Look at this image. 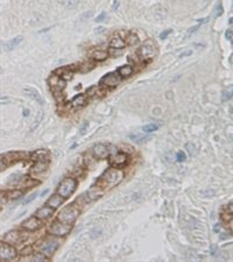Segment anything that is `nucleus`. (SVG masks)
<instances>
[{"label": "nucleus", "instance_id": "obj_1", "mask_svg": "<svg viewBox=\"0 0 233 262\" xmlns=\"http://www.w3.org/2000/svg\"><path fill=\"white\" fill-rule=\"evenodd\" d=\"M122 178H124V172L120 169H116L114 167L112 169L106 170L98 179L97 185H95V187L100 192H104L105 190H108V189L116 187V184H119L122 181Z\"/></svg>", "mask_w": 233, "mask_h": 262}, {"label": "nucleus", "instance_id": "obj_2", "mask_svg": "<svg viewBox=\"0 0 233 262\" xmlns=\"http://www.w3.org/2000/svg\"><path fill=\"white\" fill-rule=\"evenodd\" d=\"M77 188V181L74 177H66L60 183L57 193H60L64 199L69 198Z\"/></svg>", "mask_w": 233, "mask_h": 262}, {"label": "nucleus", "instance_id": "obj_3", "mask_svg": "<svg viewBox=\"0 0 233 262\" xmlns=\"http://www.w3.org/2000/svg\"><path fill=\"white\" fill-rule=\"evenodd\" d=\"M78 216H79V210L74 205H69V206L64 208L58 213L57 220H60L62 222H66V224H72L75 220L77 219Z\"/></svg>", "mask_w": 233, "mask_h": 262}, {"label": "nucleus", "instance_id": "obj_4", "mask_svg": "<svg viewBox=\"0 0 233 262\" xmlns=\"http://www.w3.org/2000/svg\"><path fill=\"white\" fill-rule=\"evenodd\" d=\"M35 247H36L37 252L42 253L47 256H50L58 248V241L55 240V239H46V240L39 241Z\"/></svg>", "mask_w": 233, "mask_h": 262}, {"label": "nucleus", "instance_id": "obj_5", "mask_svg": "<svg viewBox=\"0 0 233 262\" xmlns=\"http://www.w3.org/2000/svg\"><path fill=\"white\" fill-rule=\"evenodd\" d=\"M71 231V224L62 222L60 220H55L49 227V233L55 237H64Z\"/></svg>", "mask_w": 233, "mask_h": 262}, {"label": "nucleus", "instance_id": "obj_6", "mask_svg": "<svg viewBox=\"0 0 233 262\" xmlns=\"http://www.w3.org/2000/svg\"><path fill=\"white\" fill-rule=\"evenodd\" d=\"M138 56L142 61H145V62L152 61L154 58V56H155V48H154V46L150 42L142 44L138 49Z\"/></svg>", "mask_w": 233, "mask_h": 262}, {"label": "nucleus", "instance_id": "obj_7", "mask_svg": "<svg viewBox=\"0 0 233 262\" xmlns=\"http://www.w3.org/2000/svg\"><path fill=\"white\" fill-rule=\"evenodd\" d=\"M16 258V251L15 248L8 245L6 241L0 243V259L2 261H10Z\"/></svg>", "mask_w": 233, "mask_h": 262}, {"label": "nucleus", "instance_id": "obj_8", "mask_svg": "<svg viewBox=\"0 0 233 262\" xmlns=\"http://www.w3.org/2000/svg\"><path fill=\"white\" fill-rule=\"evenodd\" d=\"M49 85H50V89H52L53 93H55V92H62L65 89V86H66L65 81L61 76H58L56 73L52 75V77L49 78Z\"/></svg>", "mask_w": 233, "mask_h": 262}, {"label": "nucleus", "instance_id": "obj_9", "mask_svg": "<svg viewBox=\"0 0 233 262\" xmlns=\"http://www.w3.org/2000/svg\"><path fill=\"white\" fill-rule=\"evenodd\" d=\"M120 83V77L116 76V73L110 72L105 75L102 79H100V86L106 87V89H112V87H116L118 84Z\"/></svg>", "mask_w": 233, "mask_h": 262}, {"label": "nucleus", "instance_id": "obj_10", "mask_svg": "<svg viewBox=\"0 0 233 262\" xmlns=\"http://www.w3.org/2000/svg\"><path fill=\"white\" fill-rule=\"evenodd\" d=\"M41 219H39L36 216L35 217H31L27 220H25L22 222V227L26 231H29V232H34V231L39 230L41 227Z\"/></svg>", "mask_w": 233, "mask_h": 262}, {"label": "nucleus", "instance_id": "obj_11", "mask_svg": "<svg viewBox=\"0 0 233 262\" xmlns=\"http://www.w3.org/2000/svg\"><path fill=\"white\" fill-rule=\"evenodd\" d=\"M127 158L128 157L126 154H124V153H116V154L111 156V158H110V164H111L112 167L120 168L126 164Z\"/></svg>", "mask_w": 233, "mask_h": 262}, {"label": "nucleus", "instance_id": "obj_12", "mask_svg": "<svg viewBox=\"0 0 233 262\" xmlns=\"http://www.w3.org/2000/svg\"><path fill=\"white\" fill-rule=\"evenodd\" d=\"M23 239H26V235H23L21 232L18 231H11L4 237V241L10 243H20Z\"/></svg>", "mask_w": 233, "mask_h": 262}, {"label": "nucleus", "instance_id": "obj_13", "mask_svg": "<svg viewBox=\"0 0 233 262\" xmlns=\"http://www.w3.org/2000/svg\"><path fill=\"white\" fill-rule=\"evenodd\" d=\"M92 154L96 158H106L110 155V149L103 143H98L92 148Z\"/></svg>", "mask_w": 233, "mask_h": 262}, {"label": "nucleus", "instance_id": "obj_14", "mask_svg": "<svg viewBox=\"0 0 233 262\" xmlns=\"http://www.w3.org/2000/svg\"><path fill=\"white\" fill-rule=\"evenodd\" d=\"M48 166H49V157L40 158V160L35 161V164L32 168V174H41L47 170Z\"/></svg>", "mask_w": 233, "mask_h": 262}, {"label": "nucleus", "instance_id": "obj_15", "mask_svg": "<svg viewBox=\"0 0 233 262\" xmlns=\"http://www.w3.org/2000/svg\"><path fill=\"white\" fill-rule=\"evenodd\" d=\"M53 213H54V209L48 205V206H43V208L37 210V211L35 212V216H36L39 219L47 220L53 216Z\"/></svg>", "mask_w": 233, "mask_h": 262}, {"label": "nucleus", "instance_id": "obj_16", "mask_svg": "<svg viewBox=\"0 0 233 262\" xmlns=\"http://www.w3.org/2000/svg\"><path fill=\"white\" fill-rule=\"evenodd\" d=\"M23 93H26L29 98H32L34 102H36L37 104L42 105L44 103L41 94L39 93L35 89H33V87H23Z\"/></svg>", "mask_w": 233, "mask_h": 262}, {"label": "nucleus", "instance_id": "obj_17", "mask_svg": "<svg viewBox=\"0 0 233 262\" xmlns=\"http://www.w3.org/2000/svg\"><path fill=\"white\" fill-rule=\"evenodd\" d=\"M110 47H111L112 49H122V48L126 47V41H125V39H122L121 36L114 35V36L111 39V41H110Z\"/></svg>", "mask_w": 233, "mask_h": 262}, {"label": "nucleus", "instance_id": "obj_18", "mask_svg": "<svg viewBox=\"0 0 233 262\" xmlns=\"http://www.w3.org/2000/svg\"><path fill=\"white\" fill-rule=\"evenodd\" d=\"M63 197L60 195V193H55L50 198L48 199V202H47V205H49L50 208H53L54 210L57 209V208H60L62 204H63Z\"/></svg>", "mask_w": 233, "mask_h": 262}, {"label": "nucleus", "instance_id": "obj_19", "mask_svg": "<svg viewBox=\"0 0 233 262\" xmlns=\"http://www.w3.org/2000/svg\"><path fill=\"white\" fill-rule=\"evenodd\" d=\"M86 100H87V96L86 94H77L72 99L71 102V106L78 110V108H82L85 104H86Z\"/></svg>", "mask_w": 233, "mask_h": 262}, {"label": "nucleus", "instance_id": "obj_20", "mask_svg": "<svg viewBox=\"0 0 233 262\" xmlns=\"http://www.w3.org/2000/svg\"><path fill=\"white\" fill-rule=\"evenodd\" d=\"M74 66H65V68H61V69H58V70H56L55 73L56 75H58V76H61L62 78H63L64 81H68V79H71L72 78V75H74Z\"/></svg>", "mask_w": 233, "mask_h": 262}, {"label": "nucleus", "instance_id": "obj_21", "mask_svg": "<svg viewBox=\"0 0 233 262\" xmlns=\"http://www.w3.org/2000/svg\"><path fill=\"white\" fill-rule=\"evenodd\" d=\"M21 41H22L21 35H19V36L12 39V40H10V41L6 42V43L4 44V50H5V52H11V50H13L15 47H18V46L21 43Z\"/></svg>", "mask_w": 233, "mask_h": 262}, {"label": "nucleus", "instance_id": "obj_22", "mask_svg": "<svg viewBox=\"0 0 233 262\" xmlns=\"http://www.w3.org/2000/svg\"><path fill=\"white\" fill-rule=\"evenodd\" d=\"M133 68H132V65H122V66H120L119 69H118V75L120 76V77H129L131 75H133Z\"/></svg>", "mask_w": 233, "mask_h": 262}, {"label": "nucleus", "instance_id": "obj_23", "mask_svg": "<svg viewBox=\"0 0 233 262\" xmlns=\"http://www.w3.org/2000/svg\"><path fill=\"white\" fill-rule=\"evenodd\" d=\"M107 56H108V52H105V50H97V52L92 54L91 57L95 60L96 62H103L107 58Z\"/></svg>", "mask_w": 233, "mask_h": 262}, {"label": "nucleus", "instance_id": "obj_24", "mask_svg": "<svg viewBox=\"0 0 233 262\" xmlns=\"http://www.w3.org/2000/svg\"><path fill=\"white\" fill-rule=\"evenodd\" d=\"M46 157H49V152L47 149H39L32 154V160L34 161H37L40 158H46Z\"/></svg>", "mask_w": 233, "mask_h": 262}, {"label": "nucleus", "instance_id": "obj_25", "mask_svg": "<svg viewBox=\"0 0 233 262\" xmlns=\"http://www.w3.org/2000/svg\"><path fill=\"white\" fill-rule=\"evenodd\" d=\"M125 41H126V44H127V46L133 47V46H137V44L139 43V37H138L137 34H134V33H129V34H127Z\"/></svg>", "mask_w": 233, "mask_h": 262}, {"label": "nucleus", "instance_id": "obj_26", "mask_svg": "<svg viewBox=\"0 0 233 262\" xmlns=\"http://www.w3.org/2000/svg\"><path fill=\"white\" fill-rule=\"evenodd\" d=\"M232 97H233V85H231V86H229V89H226V90L223 91L222 100L223 102H227V100H230Z\"/></svg>", "mask_w": 233, "mask_h": 262}, {"label": "nucleus", "instance_id": "obj_27", "mask_svg": "<svg viewBox=\"0 0 233 262\" xmlns=\"http://www.w3.org/2000/svg\"><path fill=\"white\" fill-rule=\"evenodd\" d=\"M95 68V64L93 63H91V62H87V63H84V64H81L79 65V68H78V70L81 71V72H89L90 70H92Z\"/></svg>", "mask_w": 233, "mask_h": 262}, {"label": "nucleus", "instance_id": "obj_28", "mask_svg": "<svg viewBox=\"0 0 233 262\" xmlns=\"http://www.w3.org/2000/svg\"><path fill=\"white\" fill-rule=\"evenodd\" d=\"M159 127L160 125H158V124H148V125H145L142 127V131H143L145 133H152V132H154V131H158Z\"/></svg>", "mask_w": 233, "mask_h": 262}, {"label": "nucleus", "instance_id": "obj_29", "mask_svg": "<svg viewBox=\"0 0 233 262\" xmlns=\"http://www.w3.org/2000/svg\"><path fill=\"white\" fill-rule=\"evenodd\" d=\"M129 137L132 140H134L135 142H138V143H142V142H145L148 139V136H143L140 135V134H129Z\"/></svg>", "mask_w": 233, "mask_h": 262}, {"label": "nucleus", "instance_id": "obj_30", "mask_svg": "<svg viewBox=\"0 0 233 262\" xmlns=\"http://www.w3.org/2000/svg\"><path fill=\"white\" fill-rule=\"evenodd\" d=\"M62 4L65 8H72L78 4V0H62Z\"/></svg>", "mask_w": 233, "mask_h": 262}, {"label": "nucleus", "instance_id": "obj_31", "mask_svg": "<svg viewBox=\"0 0 233 262\" xmlns=\"http://www.w3.org/2000/svg\"><path fill=\"white\" fill-rule=\"evenodd\" d=\"M8 195H10V199H19L22 196V191L14 190V191H11Z\"/></svg>", "mask_w": 233, "mask_h": 262}, {"label": "nucleus", "instance_id": "obj_32", "mask_svg": "<svg viewBox=\"0 0 233 262\" xmlns=\"http://www.w3.org/2000/svg\"><path fill=\"white\" fill-rule=\"evenodd\" d=\"M54 94V97H55V99H56V102L57 103H63L64 99H65V94L63 93V91L62 92H55Z\"/></svg>", "mask_w": 233, "mask_h": 262}, {"label": "nucleus", "instance_id": "obj_33", "mask_svg": "<svg viewBox=\"0 0 233 262\" xmlns=\"http://www.w3.org/2000/svg\"><path fill=\"white\" fill-rule=\"evenodd\" d=\"M187 149H188V152H189V154H190L191 156L196 155V153H197V149H195V145L193 143H187Z\"/></svg>", "mask_w": 233, "mask_h": 262}, {"label": "nucleus", "instance_id": "obj_34", "mask_svg": "<svg viewBox=\"0 0 233 262\" xmlns=\"http://www.w3.org/2000/svg\"><path fill=\"white\" fill-rule=\"evenodd\" d=\"M36 196H37V192H34V193H32V195H29L27 198L23 200V204H25V205H26V204H29L31 202H33L34 199L36 198Z\"/></svg>", "mask_w": 233, "mask_h": 262}, {"label": "nucleus", "instance_id": "obj_35", "mask_svg": "<svg viewBox=\"0 0 233 262\" xmlns=\"http://www.w3.org/2000/svg\"><path fill=\"white\" fill-rule=\"evenodd\" d=\"M21 254L23 256H27V255H32L33 254V248L31 246H28V247H26V248H23L21 252Z\"/></svg>", "mask_w": 233, "mask_h": 262}, {"label": "nucleus", "instance_id": "obj_36", "mask_svg": "<svg viewBox=\"0 0 233 262\" xmlns=\"http://www.w3.org/2000/svg\"><path fill=\"white\" fill-rule=\"evenodd\" d=\"M173 33V29H166V31H163L161 34H160V39H162V40H164V39H167V36Z\"/></svg>", "mask_w": 233, "mask_h": 262}, {"label": "nucleus", "instance_id": "obj_37", "mask_svg": "<svg viewBox=\"0 0 233 262\" xmlns=\"http://www.w3.org/2000/svg\"><path fill=\"white\" fill-rule=\"evenodd\" d=\"M176 157H177V161H178V162H184L185 158H187V157H185V154H184L183 152H178V153L176 154Z\"/></svg>", "mask_w": 233, "mask_h": 262}, {"label": "nucleus", "instance_id": "obj_38", "mask_svg": "<svg viewBox=\"0 0 233 262\" xmlns=\"http://www.w3.org/2000/svg\"><path fill=\"white\" fill-rule=\"evenodd\" d=\"M106 18V13L105 12H103V13H100L98 16H97V19H96V22H102V21H104Z\"/></svg>", "mask_w": 233, "mask_h": 262}, {"label": "nucleus", "instance_id": "obj_39", "mask_svg": "<svg viewBox=\"0 0 233 262\" xmlns=\"http://www.w3.org/2000/svg\"><path fill=\"white\" fill-rule=\"evenodd\" d=\"M87 127H89V121H84L82 127H81V134H84L86 132V129H87Z\"/></svg>", "mask_w": 233, "mask_h": 262}, {"label": "nucleus", "instance_id": "obj_40", "mask_svg": "<svg viewBox=\"0 0 233 262\" xmlns=\"http://www.w3.org/2000/svg\"><path fill=\"white\" fill-rule=\"evenodd\" d=\"M192 55V50H185V52H182L178 55V57H188V56H191Z\"/></svg>", "mask_w": 233, "mask_h": 262}, {"label": "nucleus", "instance_id": "obj_41", "mask_svg": "<svg viewBox=\"0 0 233 262\" xmlns=\"http://www.w3.org/2000/svg\"><path fill=\"white\" fill-rule=\"evenodd\" d=\"M225 211H226V213H229V214H233V202L225 208Z\"/></svg>", "mask_w": 233, "mask_h": 262}, {"label": "nucleus", "instance_id": "obj_42", "mask_svg": "<svg viewBox=\"0 0 233 262\" xmlns=\"http://www.w3.org/2000/svg\"><path fill=\"white\" fill-rule=\"evenodd\" d=\"M216 13H214V16L217 18V16H219V15H222L223 14V6L222 5H219V6H217V8H216Z\"/></svg>", "mask_w": 233, "mask_h": 262}, {"label": "nucleus", "instance_id": "obj_43", "mask_svg": "<svg viewBox=\"0 0 233 262\" xmlns=\"http://www.w3.org/2000/svg\"><path fill=\"white\" fill-rule=\"evenodd\" d=\"M202 23H203V22H201V23H198L197 26H195V27H192L191 29H189V31H188V34H192V33H195V31H197V29H198V28H199V26H201Z\"/></svg>", "mask_w": 233, "mask_h": 262}, {"label": "nucleus", "instance_id": "obj_44", "mask_svg": "<svg viewBox=\"0 0 233 262\" xmlns=\"http://www.w3.org/2000/svg\"><path fill=\"white\" fill-rule=\"evenodd\" d=\"M0 198H1V206H2V205H4V203H6V198H5V195H4V193H1Z\"/></svg>", "mask_w": 233, "mask_h": 262}, {"label": "nucleus", "instance_id": "obj_45", "mask_svg": "<svg viewBox=\"0 0 233 262\" xmlns=\"http://www.w3.org/2000/svg\"><path fill=\"white\" fill-rule=\"evenodd\" d=\"M118 6H119V2H118V1H116V2L113 4V7H112V10H116V8H118Z\"/></svg>", "mask_w": 233, "mask_h": 262}, {"label": "nucleus", "instance_id": "obj_46", "mask_svg": "<svg viewBox=\"0 0 233 262\" xmlns=\"http://www.w3.org/2000/svg\"><path fill=\"white\" fill-rule=\"evenodd\" d=\"M23 115H25V116H28V115H29V111H28L27 108L23 110Z\"/></svg>", "mask_w": 233, "mask_h": 262}, {"label": "nucleus", "instance_id": "obj_47", "mask_svg": "<svg viewBox=\"0 0 233 262\" xmlns=\"http://www.w3.org/2000/svg\"><path fill=\"white\" fill-rule=\"evenodd\" d=\"M219 228H220V227H219L218 225H216V226H214V231H218Z\"/></svg>", "mask_w": 233, "mask_h": 262}, {"label": "nucleus", "instance_id": "obj_48", "mask_svg": "<svg viewBox=\"0 0 233 262\" xmlns=\"http://www.w3.org/2000/svg\"><path fill=\"white\" fill-rule=\"evenodd\" d=\"M230 23H231V25H233V18H231V19H230Z\"/></svg>", "mask_w": 233, "mask_h": 262}]
</instances>
